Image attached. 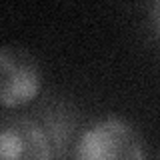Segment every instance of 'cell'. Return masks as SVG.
<instances>
[{
    "label": "cell",
    "mask_w": 160,
    "mask_h": 160,
    "mask_svg": "<svg viewBox=\"0 0 160 160\" xmlns=\"http://www.w3.org/2000/svg\"><path fill=\"white\" fill-rule=\"evenodd\" d=\"M72 156L80 160H140L146 156V144L126 120L106 118L80 134Z\"/></svg>",
    "instance_id": "1"
},
{
    "label": "cell",
    "mask_w": 160,
    "mask_h": 160,
    "mask_svg": "<svg viewBox=\"0 0 160 160\" xmlns=\"http://www.w3.org/2000/svg\"><path fill=\"white\" fill-rule=\"evenodd\" d=\"M42 74L36 58L20 46L0 50V102L4 108H18L32 102L40 92Z\"/></svg>",
    "instance_id": "2"
},
{
    "label": "cell",
    "mask_w": 160,
    "mask_h": 160,
    "mask_svg": "<svg viewBox=\"0 0 160 160\" xmlns=\"http://www.w3.org/2000/svg\"><path fill=\"white\" fill-rule=\"evenodd\" d=\"M56 154L48 132L32 118H8L0 130V158L4 160H46Z\"/></svg>",
    "instance_id": "3"
},
{
    "label": "cell",
    "mask_w": 160,
    "mask_h": 160,
    "mask_svg": "<svg viewBox=\"0 0 160 160\" xmlns=\"http://www.w3.org/2000/svg\"><path fill=\"white\" fill-rule=\"evenodd\" d=\"M152 24H154V30L160 36V0H154L152 4Z\"/></svg>",
    "instance_id": "4"
}]
</instances>
